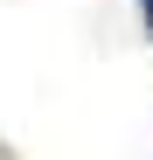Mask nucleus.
Returning <instances> with one entry per match:
<instances>
[{"instance_id": "f257e3e1", "label": "nucleus", "mask_w": 153, "mask_h": 160, "mask_svg": "<svg viewBox=\"0 0 153 160\" xmlns=\"http://www.w3.org/2000/svg\"><path fill=\"white\" fill-rule=\"evenodd\" d=\"M139 7H146V35H153V0H139Z\"/></svg>"}]
</instances>
